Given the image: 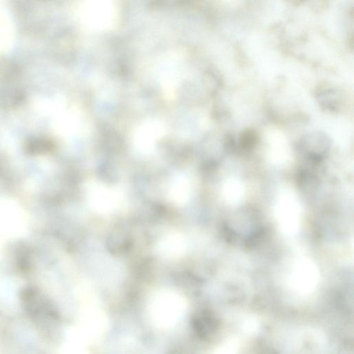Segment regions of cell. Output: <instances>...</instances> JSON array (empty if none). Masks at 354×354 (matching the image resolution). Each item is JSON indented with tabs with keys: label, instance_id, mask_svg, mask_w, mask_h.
<instances>
[{
	"label": "cell",
	"instance_id": "1",
	"mask_svg": "<svg viewBox=\"0 0 354 354\" xmlns=\"http://www.w3.org/2000/svg\"><path fill=\"white\" fill-rule=\"evenodd\" d=\"M80 304L79 323L75 327L88 343L99 342L106 332L107 317L92 286L86 282L77 288Z\"/></svg>",
	"mask_w": 354,
	"mask_h": 354
},
{
	"label": "cell",
	"instance_id": "2",
	"mask_svg": "<svg viewBox=\"0 0 354 354\" xmlns=\"http://www.w3.org/2000/svg\"><path fill=\"white\" fill-rule=\"evenodd\" d=\"M187 301L179 292L162 290L149 299L147 313L152 325L158 328H169L176 325L184 316Z\"/></svg>",
	"mask_w": 354,
	"mask_h": 354
},
{
	"label": "cell",
	"instance_id": "3",
	"mask_svg": "<svg viewBox=\"0 0 354 354\" xmlns=\"http://www.w3.org/2000/svg\"><path fill=\"white\" fill-rule=\"evenodd\" d=\"M77 16L81 23L93 30H109L117 24L118 7L114 1L89 0L80 3Z\"/></svg>",
	"mask_w": 354,
	"mask_h": 354
},
{
	"label": "cell",
	"instance_id": "4",
	"mask_svg": "<svg viewBox=\"0 0 354 354\" xmlns=\"http://www.w3.org/2000/svg\"><path fill=\"white\" fill-rule=\"evenodd\" d=\"M156 68L165 98L174 100L183 80V56L178 52H169L159 59Z\"/></svg>",
	"mask_w": 354,
	"mask_h": 354
},
{
	"label": "cell",
	"instance_id": "5",
	"mask_svg": "<svg viewBox=\"0 0 354 354\" xmlns=\"http://www.w3.org/2000/svg\"><path fill=\"white\" fill-rule=\"evenodd\" d=\"M86 194L89 207L100 214H109L120 208L123 204V193L116 187L91 180L86 185Z\"/></svg>",
	"mask_w": 354,
	"mask_h": 354
},
{
	"label": "cell",
	"instance_id": "6",
	"mask_svg": "<svg viewBox=\"0 0 354 354\" xmlns=\"http://www.w3.org/2000/svg\"><path fill=\"white\" fill-rule=\"evenodd\" d=\"M166 127L163 122L156 118L147 119L134 129L132 143L135 149L145 154L152 152L157 142L163 137Z\"/></svg>",
	"mask_w": 354,
	"mask_h": 354
},
{
	"label": "cell",
	"instance_id": "7",
	"mask_svg": "<svg viewBox=\"0 0 354 354\" xmlns=\"http://www.w3.org/2000/svg\"><path fill=\"white\" fill-rule=\"evenodd\" d=\"M319 279L315 265L308 259L296 263L290 275V284L298 292L307 294L313 290Z\"/></svg>",
	"mask_w": 354,
	"mask_h": 354
},
{
	"label": "cell",
	"instance_id": "8",
	"mask_svg": "<svg viewBox=\"0 0 354 354\" xmlns=\"http://www.w3.org/2000/svg\"><path fill=\"white\" fill-rule=\"evenodd\" d=\"M276 210L283 231L287 234L295 233L299 225V209L294 196L288 193L283 194L278 200Z\"/></svg>",
	"mask_w": 354,
	"mask_h": 354
},
{
	"label": "cell",
	"instance_id": "9",
	"mask_svg": "<svg viewBox=\"0 0 354 354\" xmlns=\"http://www.w3.org/2000/svg\"><path fill=\"white\" fill-rule=\"evenodd\" d=\"M157 252L162 257L176 259L181 257L187 249L185 237L178 232L164 235L157 243Z\"/></svg>",
	"mask_w": 354,
	"mask_h": 354
},
{
	"label": "cell",
	"instance_id": "10",
	"mask_svg": "<svg viewBox=\"0 0 354 354\" xmlns=\"http://www.w3.org/2000/svg\"><path fill=\"white\" fill-rule=\"evenodd\" d=\"M191 195V184L188 178L178 175L171 181L168 190V197L171 202L177 205H185Z\"/></svg>",
	"mask_w": 354,
	"mask_h": 354
},
{
	"label": "cell",
	"instance_id": "11",
	"mask_svg": "<svg viewBox=\"0 0 354 354\" xmlns=\"http://www.w3.org/2000/svg\"><path fill=\"white\" fill-rule=\"evenodd\" d=\"M89 344L75 327L67 333L66 340L62 348V354H89Z\"/></svg>",
	"mask_w": 354,
	"mask_h": 354
},
{
	"label": "cell",
	"instance_id": "12",
	"mask_svg": "<svg viewBox=\"0 0 354 354\" xmlns=\"http://www.w3.org/2000/svg\"><path fill=\"white\" fill-rule=\"evenodd\" d=\"M223 195L225 199L231 203H237L243 196V187L236 179L227 180L223 186Z\"/></svg>",
	"mask_w": 354,
	"mask_h": 354
},
{
	"label": "cell",
	"instance_id": "13",
	"mask_svg": "<svg viewBox=\"0 0 354 354\" xmlns=\"http://www.w3.org/2000/svg\"><path fill=\"white\" fill-rule=\"evenodd\" d=\"M239 347L237 339L232 338L218 347L212 354H237Z\"/></svg>",
	"mask_w": 354,
	"mask_h": 354
},
{
	"label": "cell",
	"instance_id": "14",
	"mask_svg": "<svg viewBox=\"0 0 354 354\" xmlns=\"http://www.w3.org/2000/svg\"><path fill=\"white\" fill-rule=\"evenodd\" d=\"M243 328L246 332H254L258 328L257 321L253 317L248 318L243 322Z\"/></svg>",
	"mask_w": 354,
	"mask_h": 354
}]
</instances>
